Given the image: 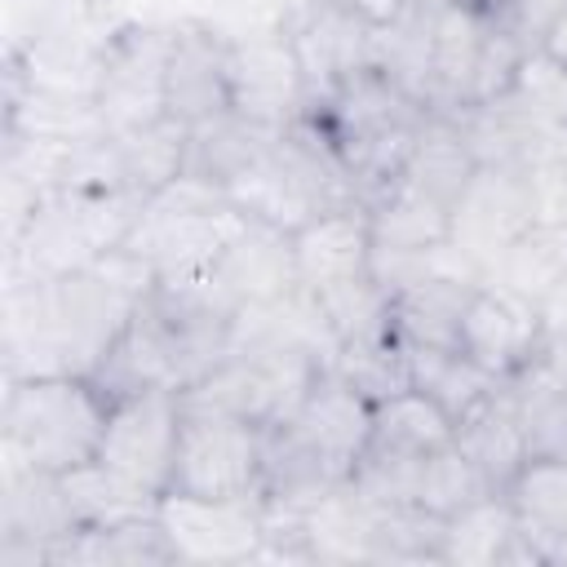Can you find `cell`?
<instances>
[{"label":"cell","mask_w":567,"mask_h":567,"mask_svg":"<svg viewBox=\"0 0 567 567\" xmlns=\"http://www.w3.org/2000/svg\"><path fill=\"white\" fill-rule=\"evenodd\" d=\"M354 13H363L372 27H385V22H394L412 0H346Z\"/></svg>","instance_id":"60d3db41"},{"label":"cell","mask_w":567,"mask_h":567,"mask_svg":"<svg viewBox=\"0 0 567 567\" xmlns=\"http://www.w3.org/2000/svg\"><path fill=\"white\" fill-rule=\"evenodd\" d=\"M540 341H545V315L532 297L501 288L492 279L474 288L461 315V341H456L461 354H470L496 381H509L536 363Z\"/></svg>","instance_id":"5bb4252c"},{"label":"cell","mask_w":567,"mask_h":567,"mask_svg":"<svg viewBox=\"0 0 567 567\" xmlns=\"http://www.w3.org/2000/svg\"><path fill=\"white\" fill-rule=\"evenodd\" d=\"M372 532L377 514L350 487H337L315 509H306L310 563H372Z\"/></svg>","instance_id":"d6a6232c"},{"label":"cell","mask_w":567,"mask_h":567,"mask_svg":"<svg viewBox=\"0 0 567 567\" xmlns=\"http://www.w3.org/2000/svg\"><path fill=\"white\" fill-rule=\"evenodd\" d=\"M408 350V372L412 385L421 394H430L452 421H461L465 412H474L492 390L496 377L483 372L470 354H461L456 346H403Z\"/></svg>","instance_id":"f546056e"},{"label":"cell","mask_w":567,"mask_h":567,"mask_svg":"<svg viewBox=\"0 0 567 567\" xmlns=\"http://www.w3.org/2000/svg\"><path fill=\"white\" fill-rule=\"evenodd\" d=\"M567 275V230L536 221L523 239H514L492 266L487 279L501 288H514L523 297H532L536 306L558 288V279Z\"/></svg>","instance_id":"e575fe53"},{"label":"cell","mask_w":567,"mask_h":567,"mask_svg":"<svg viewBox=\"0 0 567 567\" xmlns=\"http://www.w3.org/2000/svg\"><path fill=\"white\" fill-rule=\"evenodd\" d=\"M514 532H518V518H514L505 492L483 496L478 505H470L443 523L439 563H447V567H501Z\"/></svg>","instance_id":"836d02e7"},{"label":"cell","mask_w":567,"mask_h":567,"mask_svg":"<svg viewBox=\"0 0 567 567\" xmlns=\"http://www.w3.org/2000/svg\"><path fill=\"white\" fill-rule=\"evenodd\" d=\"M279 27L297 53L310 106L337 93L363 66H372L377 27L363 13H354L346 0H297Z\"/></svg>","instance_id":"9c48e42d"},{"label":"cell","mask_w":567,"mask_h":567,"mask_svg":"<svg viewBox=\"0 0 567 567\" xmlns=\"http://www.w3.org/2000/svg\"><path fill=\"white\" fill-rule=\"evenodd\" d=\"M93 381L106 390V399H128V394H146V390H177L168 346L155 332V323L142 315V306H137L133 323L115 337V346L102 354V363L93 368Z\"/></svg>","instance_id":"4316f807"},{"label":"cell","mask_w":567,"mask_h":567,"mask_svg":"<svg viewBox=\"0 0 567 567\" xmlns=\"http://www.w3.org/2000/svg\"><path fill=\"white\" fill-rule=\"evenodd\" d=\"M474 279L456 275H430L412 288H399L390 297V328L403 346H456L461 341V315L474 297Z\"/></svg>","instance_id":"603a6c76"},{"label":"cell","mask_w":567,"mask_h":567,"mask_svg":"<svg viewBox=\"0 0 567 567\" xmlns=\"http://www.w3.org/2000/svg\"><path fill=\"white\" fill-rule=\"evenodd\" d=\"M106 416H111V399L93 377L80 372L9 377L0 408L4 456L49 474H66L97 456Z\"/></svg>","instance_id":"3957f363"},{"label":"cell","mask_w":567,"mask_h":567,"mask_svg":"<svg viewBox=\"0 0 567 567\" xmlns=\"http://www.w3.org/2000/svg\"><path fill=\"white\" fill-rule=\"evenodd\" d=\"M142 208H146V195H133V190L58 186L35 199L22 230L9 239V275L49 279V275L93 266L102 252L120 248L133 235Z\"/></svg>","instance_id":"277c9868"},{"label":"cell","mask_w":567,"mask_h":567,"mask_svg":"<svg viewBox=\"0 0 567 567\" xmlns=\"http://www.w3.org/2000/svg\"><path fill=\"white\" fill-rule=\"evenodd\" d=\"M332 368H337V372H341V377H346L372 408L385 403L390 394H399V390L412 385L408 350H403V341L394 337V328L341 341L337 354H332Z\"/></svg>","instance_id":"d590c367"},{"label":"cell","mask_w":567,"mask_h":567,"mask_svg":"<svg viewBox=\"0 0 567 567\" xmlns=\"http://www.w3.org/2000/svg\"><path fill=\"white\" fill-rule=\"evenodd\" d=\"M173 27L159 22H120L93 71V111L102 133H133L164 115V66H168Z\"/></svg>","instance_id":"8992f818"},{"label":"cell","mask_w":567,"mask_h":567,"mask_svg":"<svg viewBox=\"0 0 567 567\" xmlns=\"http://www.w3.org/2000/svg\"><path fill=\"white\" fill-rule=\"evenodd\" d=\"M177 430H182V394L177 390H146V394L111 399L97 461L111 465L115 474H124L128 483L146 487L151 496H164L173 483Z\"/></svg>","instance_id":"30bf717a"},{"label":"cell","mask_w":567,"mask_h":567,"mask_svg":"<svg viewBox=\"0 0 567 567\" xmlns=\"http://www.w3.org/2000/svg\"><path fill=\"white\" fill-rule=\"evenodd\" d=\"M505 501L518 527L545 554V545L567 532V452H532L523 470L509 478Z\"/></svg>","instance_id":"83f0119b"},{"label":"cell","mask_w":567,"mask_h":567,"mask_svg":"<svg viewBox=\"0 0 567 567\" xmlns=\"http://www.w3.org/2000/svg\"><path fill=\"white\" fill-rule=\"evenodd\" d=\"M257 483H261V425L182 408L168 492L235 501V496H257Z\"/></svg>","instance_id":"52a82bcc"},{"label":"cell","mask_w":567,"mask_h":567,"mask_svg":"<svg viewBox=\"0 0 567 567\" xmlns=\"http://www.w3.org/2000/svg\"><path fill=\"white\" fill-rule=\"evenodd\" d=\"M111 137V159H115V182L120 190H133V195H155L164 190L168 182L182 177L186 168V137H190V124L173 120V115H159L133 133H106Z\"/></svg>","instance_id":"cb8c5ba5"},{"label":"cell","mask_w":567,"mask_h":567,"mask_svg":"<svg viewBox=\"0 0 567 567\" xmlns=\"http://www.w3.org/2000/svg\"><path fill=\"white\" fill-rule=\"evenodd\" d=\"M213 275L239 306L279 301L301 288L292 235L279 226H266V221H248L244 235L213 261Z\"/></svg>","instance_id":"d6986e66"},{"label":"cell","mask_w":567,"mask_h":567,"mask_svg":"<svg viewBox=\"0 0 567 567\" xmlns=\"http://www.w3.org/2000/svg\"><path fill=\"white\" fill-rule=\"evenodd\" d=\"M492 18L474 4L447 0L434 18V66H430V115H461L474 93L478 53Z\"/></svg>","instance_id":"44dd1931"},{"label":"cell","mask_w":567,"mask_h":567,"mask_svg":"<svg viewBox=\"0 0 567 567\" xmlns=\"http://www.w3.org/2000/svg\"><path fill=\"white\" fill-rule=\"evenodd\" d=\"M137 297L106 279L97 266H80L49 279L9 275L4 288V381L80 372L93 377L115 337L133 323Z\"/></svg>","instance_id":"6da1fadb"},{"label":"cell","mask_w":567,"mask_h":567,"mask_svg":"<svg viewBox=\"0 0 567 567\" xmlns=\"http://www.w3.org/2000/svg\"><path fill=\"white\" fill-rule=\"evenodd\" d=\"M337 487H346V474L306 439V430L292 416L261 425V505L306 514Z\"/></svg>","instance_id":"2e32d148"},{"label":"cell","mask_w":567,"mask_h":567,"mask_svg":"<svg viewBox=\"0 0 567 567\" xmlns=\"http://www.w3.org/2000/svg\"><path fill=\"white\" fill-rule=\"evenodd\" d=\"M461 4H474V9H483L487 18H505V13H514L523 0H461Z\"/></svg>","instance_id":"7bdbcfd3"},{"label":"cell","mask_w":567,"mask_h":567,"mask_svg":"<svg viewBox=\"0 0 567 567\" xmlns=\"http://www.w3.org/2000/svg\"><path fill=\"white\" fill-rule=\"evenodd\" d=\"M434 18H439V4L434 0H412L394 22L377 27V44H372V66L390 84H399L403 93H412L416 102H430Z\"/></svg>","instance_id":"d4e9b609"},{"label":"cell","mask_w":567,"mask_h":567,"mask_svg":"<svg viewBox=\"0 0 567 567\" xmlns=\"http://www.w3.org/2000/svg\"><path fill=\"white\" fill-rule=\"evenodd\" d=\"M474 173H478V159H474L456 115H430V124H425L399 182H408L412 190H421L425 199H434L452 213Z\"/></svg>","instance_id":"484cf974"},{"label":"cell","mask_w":567,"mask_h":567,"mask_svg":"<svg viewBox=\"0 0 567 567\" xmlns=\"http://www.w3.org/2000/svg\"><path fill=\"white\" fill-rule=\"evenodd\" d=\"M337 346L350 337H368V332H385L390 328V292L372 279V275H354V279H337L323 288H310Z\"/></svg>","instance_id":"74e56055"},{"label":"cell","mask_w":567,"mask_h":567,"mask_svg":"<svg viewBox=\"0 0 567 567\" xmlns=\"http://www.w3.org/2000/svg\"><path fill=\"white\" fill-rule=\"evenodd\" d=\"M230 35L213 22H173L168 66H164V115L182 124H204L230 106Z\"/></svg>","instance_id":"9a60e30c"},{"label":"cell","mask_w":567,"mask_h":567,"mask_svg":"<svg viewBox=\"0 0 567 567\" xmlns=\"http://www.w3.org/2000/svg\"><path fill=\"white\" fill-rule=\"evenodd\" d=\"M540 49H549L558 62H567V0H563L558 13L549 18V27H545V35H540Z\"/></svg>","instance_id":"b9f144b4"},{"label":"cell","mask_w":567,"mask_h":567,"mask_svg":"<svg viewBox=\"0 0 567 567\" xmlns=\"http://www.w3.org/2000/svg\"><path fill=\"white\" fill-rule=\"evenodd\" d=\"M483 496H496V487L483 478V470L456 443H447L421 461V478H416V505L421 509L452 518V514L478 505Z\"/></svg>","instance_id":"8d00e7d4"},{"label":"cell","mask_w":567,"mask_h":567,"mask_svg":"<svg viewBox=\"0 0 567 567\" xmlns=\"http://www.w3.org/2000/svg\"><path fill=\"white\" fill-rule=\"evenodd\" d=\"M292 257L306 288H323L337 279L368 275L372 261V221L363 204H341L319 217H310L301 230H292Z\"/></svg>","instance_id":"ac0fdd59"},{"label":"cell","mask_w":567,"mask_h":567,"mask_svg":"<svg viewBox=\"0 0 567 567\" xmlns=\"http://www.w3.org/2000/svg\"><path fill=\"white\" fill-rule=\"evenodd\" d=\"M536 221H540V213H536L532 173L509 168V164H478V173L470 177V186L461 190V199L452 208V244L487 279V266L514 239H523Z\"/></svg>","instance_id":"8fae6325"},{"label":"cell","mask_w":567,"mask_h":567,"mask_svg":"<svg viewBox=\"0 0 567 567\" xmlns=\"http://www.w3.org/2000/svg\"><path fill=\"white\" fill-rule=\"evenodd\" d=\"M80 532V518L66 501L62 474L22 465L4 456L0 487V567H35L49 563V545Z\"/></svg>","instance_id":"4fadbf2b"},{"label":"cell","mask_w":567,"mask_h":567,"mask_svg":"<svg viewBox=\"0 0 567 567\" xmlns=\"http://www.w3.org/2000/svg\"><path fill=\"white\" fill-rule=\"evenodd\" d=\"M509 102H518L532 120L540 124H554V128H567V62H558L549 49L532 44L514 84L505 89Z\"/></svg>","instance_id":"ab89813d"},{"label":"cell","mask_w":567,"mask_h":567,"mask_svg":"<svg viewBox=\"0 0 567 567\" xmlns=\"http://www.w3.org/2000/svg\"><path fill=\"white\" fill-rule=\"evenodd\" d=\"M306 115L319 124V133L337 151L363 204H372L381 190H390L403 177L430 124V106L403 93L399 84H390L377 66H363L359 75H350L337 93L315 102Z\"/></svg>","instance_id":"7a4b0ae2"},{"label":"cell","mask_w":567,"mask_h":567,"mask_svg":"<svg viewBox=\"0 0 567 567\" xmlns=\"http://www.w3.org/2000/svg\"><path fill=\"white\" fill-rule=\"evenodd\" d=\"M363 208L372 221V248L425 252V248H439L452 239V213L443 204L425 199L421 190H412L408 182H394Z\"/></svg>","instance_id":"f1b7e54d"},{"label":"cell","mask_w":567,"mask_h":567,"mask_svg":"<svg viewBox=\"0 0 567 567\" xmlns=\"http://www.w3.org/2000/svg\"><path fill=\"white\" fill-rule=\"evenodd\" d=\"M292 421L306 430V439H310L346 478H350L354 461L363 456V447H368V439H372V403H368L332 363L315 377V385L306 390V399H301V408H297Z\"/></svg>","instance_id":"e0dca14e"},{"label":"cell","mask_w":567,"mask_h":567,"mask_svg":"<svg viewBox=\"0 0 567 567\" xmlns=\"http://www.w3.org/2000/svg\"><path fill=\"white\" fill-rule=\"evenodd\" d=\"M443 523L447 518H439V514H430L421 505L377 509L372 563H439Z\"/></svg>","instance_id":"f35d334b"},{"label":"cell","mask_w":567,"mask_h":567,"mask_svg":"<svg viewBox=\"0 0 567 567\" xmlns=\"http://www.w3.org/2000/svg\"><path fill=\"white\" fill-rule=\"evenodd\" d=\"M62 487H66V501H71L80 527H115L124 518L155 514V505H159V496H151L146 487L128 483L124 474H115L97 456L75 465V470H66Z\"/></svg>","instance_id":"1f68e13d"},{"label":"cell","mask_w":567,"mask_h":567,"mask_svg":"<svg viewBox=\"0 0 567 567\" xmlns=\"http://www.w3.org/2000/svg\"><path fill=\"white\" fill-rule=\"evenodd\" d=\"M230 106L257 124L288 128L310 111V93L284 27L230 35Z\"/></svg>","instance_id":"7c38bea8"},{"label":"cell","mask_w":567,"mask_h":567,"mask_svg":"<svg viewBox=\"0 0 567 567\" xmlns=\"http://www.w3.org/2000/svg\"><path fill=\"white\" fill-rule=\"evenodd\" d=\"M252 217L235 208L217 186L199 177H177L164 190H155L124 239L137 257H146L159 275H182V270H208L248 226Z\"/></svg>","instance_id":"5b68a950"},{"label":"cell","mask_w":567,"mask_h":567,"mask_svg":"<svg viewBox=\"0 0 567 567\" xmlns=\"http://www.w3.org/2000/svg\"><path fill=\"white\" fill-rule=\"evenodd\" d=\"M155 518L173 545V558L195 563V567L252 563L261 540H266V514H261L257 496L213 501V496L164 492L155 505Z\"/></svg>","instance_id":"ba28073f"},{"label":"cell","mask_w":567,"mask_h":567,"mask_svg":"<svg viewBox=\"0 0 567 567\" xmlns=\"http://www.w3.org/2000/svg\"><path fill=\"white\" fill-rule=\"evenodd\" d=\"M452 443L483 470V478L505 492L509 478L523 470V461L532 456V443H527V421H523V408H518V394L509 390V381H496V390L456 421V434Z\"/></svg>","instance_id":"ffe728a7"},{"label":"cell","mask_w":567,"mask_h":567,"mask_svg":"<svg viewBox=\"0 0 567 567\" xmlns=\"http://www.w3.org/2000/svg\"><path fill=\"white\" fill-rule=\"evenodd\" d=\"M452 434H456V421L430 394L408 385V390H399L372 408L368 447H385V452H403V456H430V452L447 447Z\"/></svg>","instance_id":"4dcf8cb0"},{"label":"cell","mask_w":567,"mask_h":567,"mask_svg":"<svg viewBox=\"0 0 567 567\" xmlns=\"http://www.w3.org/2000/svg\"><path fill=\"white\" fill-rule=\"evenodd\" d=\"M279 128L270 124H257L239 111H221L204 124H190V137H186V177H199L208 186H217L221 195L230 190V182L257 164V155L275 142Z\"/></svg>","instance_id":"7402d4cb"}]
</instances>
